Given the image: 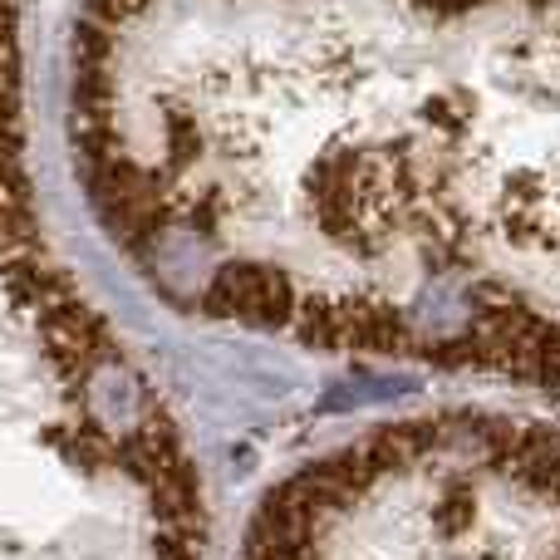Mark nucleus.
I'll use <instances>...</instances> for the list:
<instances>
[{
    "mask_svg": "<svg viewBox=\"0 0 560 560\" xmlns=\"http://www.w3.org/2000/svg\"><path fill=\"white\" fill-rule=\"evenodd\" d=\"M546 35H541V65L560 89V10L541 15ZM522 232L536 236L546 252L560 261V163L546 177H536V187L522 202ZM516 378H536L546 388H560V315H536L526 310V345H522V374Z\"/></svg>",
    "mask_w": 560,
    "mask_h": 560,
    "instance_id": "f257e3e1",
    "label": "nucleus"
}]
</instances>
